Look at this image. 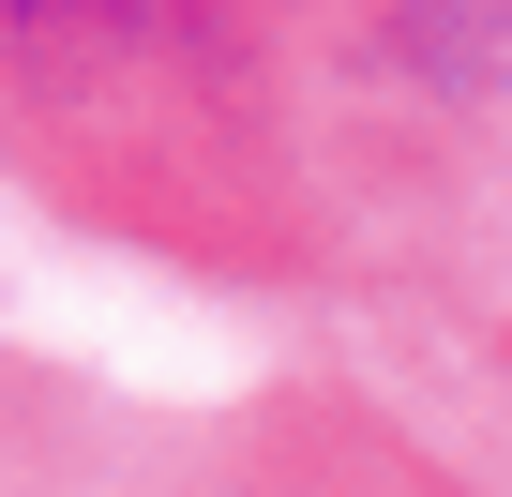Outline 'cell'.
Here are the masks:
<instances>
[{
  "label": "cell",
  "instance_id": "6da1fadb",
  "mask_svg": "<svg viewBox=\"0 0 512 497\" xmlns=\"http://www.w3.org/2000/svg\"><path fill=\"white\" fill-rule=\"evenodd\" d=\"M166 16V0H0V46H31V61H106Z\"/></svg>",
  "mask_w": 512,
  "mask_h": 497
}]
</instances>
